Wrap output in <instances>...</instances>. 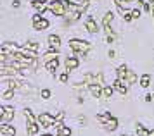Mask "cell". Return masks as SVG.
Wrapping results in <instances>:
<instances>
[{
    "instance_id": "1",
    "label": "cell",
    "mask_w": 154,
    "mask_h": 136,
    "mask_svg": "<svg viewBox=\"0 0 154 136\" xmlns=\"http://www.w3.org/2000/svg\"><path fill=\"white\" fill-rule=\"evenodd\" d=\"M69 47H71V50H75L78 54H85V52L90 48V45H88L87 41H82V40H71Z\"/></svg>"
},
{
    "instance_id": "2",
    "label": "cell",
    "mask_w": 154,
    "mask_h": 136,
    "mask_svg": "<svg viewBox=\"0 0 154 136\" xmlns=\"http://www.w3.org/2000/svg\"><path fill=\"white\" fill-rule=\"evenodd\" d=\"M49 9L56 14V16H64V14H66V5H64L61 0H52Z\"/></svg>"
},
{
    "instance_id": "3",
    "label": "cell",
    "mask_w": 154,
    "mask_h": 136,
    "mask_svg": "<svg viewBox=\"0 0 154 136\" xmlns=\"http://www.w3.org/2000/svg\"><path fill=\"white\" fill-rule=\"evenodd\" d=\"M38 123L42 124V128H49V126H54L56 124V119L50 116V114H40L38 116Z\"/></svg>"
},
{
    "instance_id": "4",
    "label": "cell",
    "mask_w": 154,
    "mask_h": 136,
    "mask_svg": "<svg viewBox=\"0 0 154 136\" xmlns=\"http://www.w3.org/2000/svg\"><path fill=\"white\" fill-rule=\"evenodd\" d=\"M0 117H2L4 123L11 121V119L14 117V109H12V107H0Z\"/></svg>"
},
{
    "instance_id": "5",
    "label": "cell",
    "mask_w": 154,
    "mask_h": 136,
    "mask_svg": "<svg viewBox=\"0 0 154 136\" xmlns=\"http://www.w3.org/2000/svg\"><path fill=\"white\" fill-rule=\"evenodd\" d=\"M16 135V129L12 126H9V124H2L0 126V136H14Z\"/></svg>"
},
{
    "instance_id": "6",
    "label": "cell",
    "mask_w": 154,
    "mask_h": 136,
    "mask_svg": "<svg viewBox=\"0 0 154 136\" xmlns=\"http://www.w3.org/2000/svg\"><path fill=\"white\" fill-rule=\"evenodd\" d=\"M16 50H17V45H16V43H4V45L0 47V54L7 55L9 52H12V54H14Z\"/></svg>"
},
{
    "instance_id": "7",
    "label": "cell",
    "mask_w": 154,
    "mask_h": 136,
    "mask_svg": "<svg viewBox=\"0 0 154 136\" xmlns=\"http://www.w3.org/2000/svg\"><path fill=\"white\" fill-rule=\"evenodd\" d=\"M85 28H87L88 33H97V22L92 19V17H88V19L85 21Z\"/></svg>"
},
{
    "instance_id": "8",
    "label": "cell",
    "mask_w": 154,
    "mask_h": 136,
    "mask_svg": "<svg viewBox=\"0 0 154 136\" xmlns=\"http://www.w3.org/2000/svg\"><path fill=\"white\" fill-rule=\"evenodd\" d=\"M100 86H102V84H90V86H88L90 93L95 96V98H99V96L102 95V90H104V88H100Z\"/></svg>"
},
{
    "instance_id": "9",
    "label": "cell",
    "mask_w": 154,
    "mask_h": 136,
    "mask_svg": "<svg viewBox=\"0 0 154 136\" xmlns=\"http://www.w3.org/2000/svg\"><path fill=\"white\" fill-rule=\"evenodd\" d=\"M33 28H35V29H47V28H49V21L40 17L38 21H35V22H33Z\"/></svg>"
},
{
    "instance_id": "10",
    "label": "cell",
    "mask_w": 154,
    "mask_h": 136,
    "mask_svg": "<svg viewBox=\"0 0 154 136\" xmlns=\"http://www.w3.org/2000/svg\"><path fill=\"white\" fill-rule=\"evenodd\" d=\"M49 43L52 48H59V45H61V38L57 36V34H50L49 36Z\"/></svg>"
},
{
    "instance_id": "11",
    "label": "cell",
    "mask_w": 154,
    "mask_h": 136,
    "mask_svg": "<svg viewBox=\"0 0 154 136\" xmlns=\"http://www.w3.org/2000/svg\"><path fill=\"white\" fill-rule=\"evenodd\" d=\"M76 67H78L76 59H73V57H71V59H66V69H68V71H75Z\"/></svg>"
},
{
    "instance_id": "12",
    "label": "cell",
    "mask_w": 154,
    "mask_h": 136,
    "mask_svg": "<svg viewBox=\"0 0 154 136\" xmlns=\"http://www.w3.org/2000/svg\"><path fill=\"white\" fill-rule=\"evenodd\" d=\"M116 128H118V121H116L114 117H111V119L106 123V129H107V131H114Z\"/></svg>"
},
{
    "instance_id": "13",
    "label": "cell",
    "mask_w": 154,
    "mask_h": 136,
    "mask_svg": "<svg viewBox=\"0 0 154 136\" xmlns=\"http://www.w3.org/2000/svg\"><path fill=\"white\" fill-rule=\"evenodd\" d=\"M33 7L38 9L40 12H43V10L47 9V5H45V2H43V0H33Z\"/></svg>"
},
{
    "instance_id": "14",
    "label": "cell",
    "mask_w": 154,
    "mask_h": 136,
    "mask_svg": "<svg viewBox=\"0 0 154 136\" xmlns=\"http://www.w3.org/2000/svg\"><path fill=\"white\" fill-rule=\"evenodd\" d=\"M126 74H128V69H126V66H121V67L118 69V79H126Z\"/></svg>"
},
{
    "instance_id": "15",
    "label": "cell",
    "mask_w": 154,
    "mask_h": 136,
    "mask_svg": "<svg viewBox=\"0 0 154 136\" xmlns=\"http://www.w3.org/2000/svg\"><path fill=\"white\" fill-rule=\"evenodd\" d=\"M114 88L118 90L121 95H125V93H126V86H123V81H121V79H118V81L114 83Z\"/></svg>"
},
{
    "instance_id": "16",
    "label": "cell",
    "mask_w": 154,
    "mask_h": 136,
    "mask_svg": "<svg viewBox=\"0 0 154 136\" xmlns=\"http://www.w3.org/2000/svg\"><path fill=\"white\" fill-rule=\"evenodd\" d=\"M45 66H47V69H49L50 72H54V71H56V69H57V66H59V61H57V59H54V61L47 62Z\"/></svg>"
},
{
    "instance_id": "17",
    "label": "cell",
    "mask_w": 154,
    "mask_h": 136,
    "mask_svg": "<svg viewBox=\"0 0 154 136\" xmlns=\"http://www.w3.org/2000/svg\"><path fill=\"white\" fill-rule=\"evenodd\" d=\"M112 17H114V14H112V12H107V14H106V16H104V19H102V24H104V28H106V26H109V24H111Z\"/></svg>"
},
{
    "instance_id": "18",
    "label": "cell",
    "mask_w": 154,
    "mask_h": 136,
    "mask_svg": "<svg viewBox=\"0 0 154 136\" xmlns=\"http://www.w3.org/2000/svg\"><path fill=\"white\" fill-rule=\"evenodd\" d=\"M149 83H151V76L144 74V76H142V79H140V86H142V88H147V86H149Z\"/></svg>"
},
{
    "instance_id": "19",
    "label": "cell",
    "mask_w": 154,
    "mask_h": 136,
    "mask_svg": "<svg viewBox=\"0 0 154 136\" xmlns=\"http://www.w3.org/2000/svg\"><path fill=\"white\" fill-rule=\"evenodd\" d=\"M36 133H38V126H36L35 123L28 124V135H29V136H35Z\"/></svg>"
},
{
    "instance_id": "20",
    "label": "cell",
    "mask_w": 154,
    "mask_h": 136,
    "mask_svg": "<svg viewBox=\"0 0 154 136\" xmlns=\"http://www.w3.org/2000/svg\"><path fill=\"white\" fill-rule=\"evenodd\" d=\"M135 81H137V76H135V72L128 71V74H126V83H128V84H133Z\"/></svg>"
},
{
    "instance_id": "21",
    "label": "cell",
    "mask_w": 154,
    "mask_h": 136,
    "mask_svg": "<svg viewBox=\"0 0 154 136\" xmlns=\"http://www.w3.org/2000/svg\"><path fill=\"white\" fill-rule=\"evenodd\" d=\"M109 119H111V116H109L107 112H102V114H99V116H97V121H100V123H104V124L107 123Z\"/></svg>"
},
{
    "instance_id": "22",
    "label": "cell",
    "mask_w": 154,
    "mask_h": 136,
    "mask_svg": "<svg viewBox=\"0 0 154 136\" xmlns=\"http://www.w3.org/2000/svg\"><path fill=\"white\" fill-rule=\"evenodd\" d=\"M80 19V12H71L68 17H66V21L68 22H75V21H78Z\"/></svg>"
},
{
    "instance_id": "23",
    "label": "cell",
    "mask_w": 154,
    "mask_h": 136,
    "mask_svg": "<svg viewBox=\"0 0 154 136\" xmlns=\"http://www.w3.org/2000/svg\"><path fill=\"white\" fill-rule=\"evenodd\" d=\"M54 59H57V55L54 54V52H49V54L43 57V64H47V62H50V61H54Z\"/></svg>"
},
{
    "instance_id": "24",
    "label": "cell",
    "mask_w": 154,
    "mask_h": 136,
    "mask_svg": "<svg viewBox=\"0 0 154 136\" xmlns=\"http://www.w3.org/2000/svg\"><path fill=\"white\" fill-rule=\"evenodd\" d=\"M2 96H4L5 100H11V98L14 96V90H11V88H9L7 91H4V93H2Z\"/></svg>"
},
{
    "instance_id": "25",
    "label": "cell",
    "mask_w": 154,
    "mask_h": 136,
    "mask_svg": "<svg viewBox=\"0 0 154 136\" xmlns=\"http://www.w3.org/2000/svg\"><path fill=\"white\" fill-rule=\"evenodd\" d=\"M24 48H29V50H38V43H36V41H29V43H26V45H24Z\"/></svg>"
},
{
    "instance_id": "26",
    "label": "cell",
    "mask_w": 154,
    "mask_h": 136,
    "mask_svg": "<svg viewBox=\"0 0 154 136\" xmlns=\"http://www.w3.org/2000/svg\"><path fill=\"white\" fill-rule=\"evenodd\" d=\"M102 95H104L106 98H111V95H112V88H111V86H106V88L102 90Z\"/></svg>"
},
{
    "instance_id": "27",
    "label": "cell",
    "mask_w": 154,
    "mask_h": 136,
    "mask_svg": "<svg viewBox=\"0 0 154 136\" xmlns=\"http://www.w3.org/2000/svg\"><path fill=\"white\" fill-rule=\"evenodd\" d=\"M24 116H26V119H28V123H35V117H33V114H31V110H24Z\"/></svg>"
},
{
    "instance_id": "28",
    "label": "cell",
    "mask_w": 154,
    "mask_h": 136,
    "mask_svg": "<svg viewBox=\"0 0 154 136\" xmlns=\"http://www.w3.org/2000/svg\"><path fill=\"white\" fill-rule=\"evenodd\" d=\"M149 135V131H146L142 126H137V136H147Z\"/></svg>"
},
{
    "instance_id": "29",
    "label": "cell",
    "mask_w": 154,
    "mask_h": 136,
    "mask_svg": "<svg viewBox=\"0 0 154 136\" xmlns=\"http://www.w3.org/2000/svg\"><path fill=\"white\" fill-rule=\"evenodd\" d=\"M57 136H71V129L69 128H63V129L59 131V135Z\"/></svg>"
},
{
    "instance_id": "30",
    "label": "cell",
    "mask_w": 154,
    "mask_h": 136,
    "mask_svg": "<svg viewBox=\"0 0 154 136\" xmlns=\"http://www.w3.org/2000/svg\"><path fill=\"white\" fill-rule=\"evenodd\" d=\"M63 83H68V72H64V74H61V78H59Z\"/></svg>"
},
{
    "instance_id": "31",
    "label": "cell",
    "mask_w": 154,
    "mask_h": 136,
    "mask_svg": "<svg viewBox=\"0 0 154 136\" xmlns=\"http://www.w3.org/2000/svg\"><path fill=\"white\" fill-rule=\"evenodd\" d=\"M42 96H43V98H49L50 91H49V90H42Z\"/></svg>"
},
{
    "instance_id": "32",
    "label": "cell",
    "mask_w": 154,
    "mask_h": 136,
    "mask_svg": "<svg viewBox=\"0 0 154 136\" xmlns=\"http://www.w3.org/2000/svg\"><path fill=\"white\" fill-rule=\"evenodd\" d=\"M132 16L133 17H140V10H132Z\"/></svg>"
},
{
    "instance_id": "33",
    "label": "cell",
    "mask_w": 154,
    "mask_h": 136,
    "mask_svg": "<svg viewBox=\"0 0 154 136\" xmlns=\"http://www.w3.org/2000/svg\"><path fill=\"white\" fill-rule=\"evenodd\" d=\"M152 98H154L152 95H147V96H146V102H151V100H152Z\"/></svg>"
},
{
    "instance_id": "34",
    "label": "cell",
    "mask_w": 154,
    "mask_h": 136,
    "mask_svg": "<svg viewBox=\"0 0 154 136\" xmlns=\"http://www.w3.org/2000/svg\"><path fill=\"white\" fill-rule=\"evenodd\" d=\"M147 136H154V129H152V131H149V135H147Z\"/></svg>"
},
{
    "instance_id": "35",
    "label": "cell",
    "mask_w": 154,
    "mask_h": 136,
    "mask_svg": "<svg viewBox=\"0 0 154 136\" xmlns=\"http://www.w3.org/2000/svg\"><path fill=\"white\" fill-rule=\"evenodd\" d=\"M152 16H154V5H152Z\"/></svg>"
},
{
    "instance_id": "36",
    "label": "cell",
    "mask_w": 154,
    "mask_h": 136,
    "mask_svg": "<svg viewBox=\"0 0 154 136\" xmlns=\"http://www.w3.org/2000/svg\"><path fill=\"white\" fill-rule=\"evenodd\" d=\"M43 136H52V135H43Z\"/></svg>"
},
{
    "instance_id": "37",
    "label": "cell",
    "mask_w": 154,
    "mask_h": 136,
    "mask_svg": "<svg viewBox=\"0 0 154 136\" xmlns=\"http://www.w3.org/2000/svg\"><path fill=\"white\" fill-rule=\"evenodd\" d=\"M126 2H133V0H126Z\"/></svg>"
}]
</instances>
